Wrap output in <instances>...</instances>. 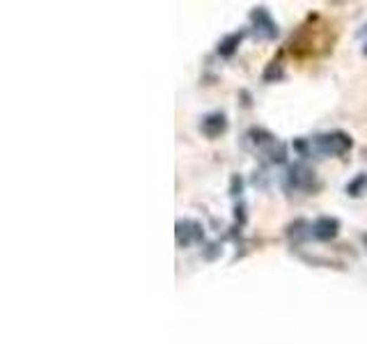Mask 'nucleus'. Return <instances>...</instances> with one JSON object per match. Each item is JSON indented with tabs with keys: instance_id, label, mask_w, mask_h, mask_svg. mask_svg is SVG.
Segmentation results:
<instances>
[{
	"instance_id": "1",
	"label": "nucleus",
	"mask_w": 367,
	"mask_h": 344,
	"mask_svg": "<svg viewBox=\"0 0 367 344\" xmlns=\"http://www.w3.org/2000/svg\"><path fill=\"white\" fill-rule=\"evenodd\" d=\"M243 143H246V147L259 154L266 163H271V166H278V163L287 161V147L273 133L262 126H250L246 135H243Z\"/></svg>"
},
{
	"instance_id": "2",
	"label": "nucleus",
	"mask_w": 367,
	"mask_h": 344,
	"mask_svg": "<svg viewBox=\"0 0 367 344\" xmlns=\"http://www.w3.org/2000/svg\"><path fill=\"white\" fill-rule=\"evenodd\" d=\"M308 143H310V157L312 154H319V157H345L354 147L352 135L345 131L317 133L314 138H308Z\"/></svg>"
},
{
	"instance_id": "3",
	"label": "nucleus",
	"mask_w": 367,
	"mask_h": 344,
	"mask_svg": "<svg viewBox=\"0 0 367 344\" xmlns=\"http://www.w3.org/2000/svg\"><path fill=\"white\" fill-rule=\"evenodd\" d=\"M283 188L287 193H305V195H314L321 188L317 172L308 168L305 163H292L287 168L285 177H283Z\"/></svg>"
},
{
	"instance_id": "4",
	"label": "nucleus",
	"mask_w": 367,
	"mask_h": 344,
	"mask_svg": "<svg viewBox=\"0 0 367 344\" xmlns=\"http://www.w3.org/2000/svg\"><path fill=\"white\" fill-rule=\"evenodd\" d=\"M250 23H252V32H255L257 37L264 39V41H273L278 37V32H281L278 30L276 19L271 16V12L266 10L264 5H259L250 12Z\"/></svg>"
},
{
	"instance_id": "5",
	"label": "nucleus",
	"mask_w": 367,
	"mask_h": 344,
	"mask_svg": "<svg viewBox=\"0 0 367 344\" xmlns=\"http://www.w3.org/2000/svg\"><path fill=\"white\" fill-rule=\"evenodd\" d=\"M174 237H177V246L179 248H188L193 244H202L205 241V230L200 225L198 220H191V218H184V220H177V225H174Z\"/></svg>"
},
{
	"instance_id": "6",
	"label": "nucleus",
	"mask_w": 367,
	"mask_h": 344,
	"mask_svg": "<svg viewBox=\"0 0 367 344\" xmlns=\"http://www.w3.org/2000/svg\"><path fill=\"white\" fill-rule=\"evenodd\" d=\"M200 131L202 135H207L209 140H216L227 131V115L221 113V110H214V113H207L200 122Z\"/></svg>"
},
{
	"instance_id": "7",
	"label": "nucleus",
	"mask_w": 367,
	"mask_h": 344,
	"mask_svg": "<svg viewBox=\"0 0 367 344\" xmlns=\"http://www.w3.org/2000/svg\"><path fill=\"white\" fill-rule=\"evenodd\" d=\"M340 234V220L335 216H319L312 223L314 241H333Z\"/></svg>"
},
{
	"instance_id": "8",
	"label": "nucleus",
	"mask_w": 367,
	"mask_h": 344,
	"mask_svg": "<svg viewBox=\"0 0 367 344\" xmlns=\"http://www.w3.org/2000/svg\"><path fill=\"white\" fill-rule=\"evenodd\" d=\"M243 37H246V32H243V30L225 34V37L221 39V44H218V55H221V58H232L234 53H237V48L243 41Z\"/></svg>"
},
{
	"instance_id": "9",
	"label": "nucleus",
	"mask_w": 367,
	"mask_h": 344,
	"mask_svg": "<svg viewBox=\"0 0 367 344\" xmlns=\"http://www.w3.org/2000/svg\"><path fill=\"white\" fill-rule=\"evenodd\" d=\"M345 191L349 197H361L363 193H367V172H361V175H356L352 182L345 186Z\"/></svg>"
},
{
	"instance_id": "10",
	"label": "nucleus",
	"mask_w": 367,
	"mask_h": 344,
	"mask_svg": "<svg viewBox=\"0 0 367 344\" xmlns=\"http://www.w3.org/2000/svg\"><path fill=\"white\" fill-rule=\"evenodd\" d=\"M283 79H285V69H283L281 60L269 62V67L264 69V74H262V81L264 83H276V81H283Z\"/></svg>"
},
{
	"instance_id": "11",
	"label": "nucleus",
	"mask_w": 367,
	"mask_h": 344,
	"mask_svg": "<svg viewBox=\"0 0 367 344\" xmlns=\"http://www.w3.org/2000/svg\"><path fill=\"white\" fill-rule=\"evenodd\" d=\"M241 191H243V182H241V177L239 175H234L232 177V182H230V193L237 197V195H241Z\"/></svg>"
},
{
	"instance_id": "12",
	"label": "nucleus",
	"mask_w": 367,
	"mask_h": 344,
	"mask_svg": "<svg viewBox=\"0 0 367 344\" xmlns=\"http://www.w3.org/2000/svg\"><path fill=\"white\" fill-rule=\"evenodd\" d=\"M363 34H367V23H365V28H363ZM363 53L367 55V41H365V48H363Z\"/></svg>"
},
{
	"instance_id": "13",
	"label": "nucleus",
	"mask_w": 367,
	"mask_h": 344,
	"mask_svg": "<svg viewBox=\"0 0 367 344\" xmlns=\"http://www.w3.org/2000/svg\"><path fill=\"white\" fill-rule=\"evenodd\" d=\"M363 241H365V246H367V234H365V237H363Z\"/></svg>"
}]
</instances>
